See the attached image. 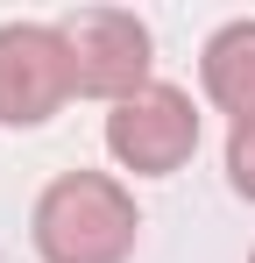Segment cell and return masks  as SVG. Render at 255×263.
<instances>
[{
  "mask_svg": "<svg viewBox=\"0 0 255 263\" xmlns=\"http://www.w3.org/2000/svg\"><path fill=\"white\" fill-rule=\"evenodd\" d=\"M29 242L42 263H128L142 242V214L135 192L114 171H64L42 185L36 214H29Z\"/></svg>",
  "mask_w": 255,
  "mask_h": 263,
  "instance_id": "6da1fadb",
  "label": "cell"
},
{
  "mask_svg": "<svg viewBox=\"0 0 255 263\" xmlns=\"http://www.w3.org/2000/svg\"><path fill=\"white\" fill-rule=\"evenodd\" d=\"M57 29H64V50H71V92L121 107V100H135L142 86H156V79H149L156 36H149L142 14H128V7H78V14H64Z\"/></svg>",
  "mask_w": 255,
  "mask_h": 263,
  "instance_id": "7a4b0ae2",
  "label": "cell"
},
{
  "mask_svg": "<svg viewBox=\"0 0 255 263\" xmlns=\"http://www.w3.org/2000/svg\"><path fill=\"white\" fill-rule=\"evenodd\" d=\"M192 149H199V107H192V92L184 86H142L135 100H121L114 114H107V157L135 178H170L192 164Z\"/></svg>",
  "mask_w": 255,
  "mask_h": 263,
  "instance_id": "3957f363",
  "label": "cell"
},
{
  "mask_svg": "<svg viewBox=\"0 0 255 263\" xmlns=\"http://www.w3.org/2000/svg\"><path fill=\"white\" fill-rule=\"evenodd\" d=\"M71 100V50L57 22H0V128H42Z\"/></svg>",
  "mask_w": 255,
  "mask_h": 263,
  "instance_id": "277c9868",
  "label": "cell"
},
{
  "mask_svg": "<svg viewBox=\"0 0 255 263\" xmlns=\"http://www.w3.org/2000/svg\"><path fill=\"white\" fill-rule=\"evenodd\" d=\"M199 79H206V100L234 121V128H248L255 121V14L241 22H220L199 50Z\"/></svg>",
  "mask_w": 255,
  "mask_h": 263,
  "instance_id": "5b68a950",
  "label": "cell"
},
{
  "mask_svg": "<svg viewBox=\"0 0 255 263\" xmlns=\"http://www.w3.org/2000/svg\"><path fill=\"white\" fill-rule=\"evenodd\" d=\"M227 185L255 206V121L248 128H227Z\"/></svg>",
  "mask_w": 255,
  "mask_h": 263,
  "instance_id": "8992f818",
  "label": "cell"
},
{
  "mask_svg": "<svg viewBox=\"0 0 255 263\" xmlns=\"http://www.w3.org/2000/svg\"><path fill=\"white\" fill-rule=\"evenodd\" d=\"M248 263H255V256H248Z\"/></svg>",
  "mask_w": 255,
  "mask_h": 263,
  "instance_id": "52a82bcc",
  "label": "cell"
}]
</instances>
